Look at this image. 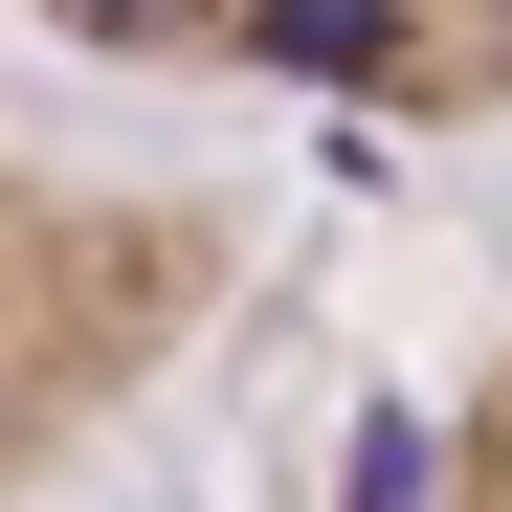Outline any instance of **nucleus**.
<instances>
[{"label": "nucleus", "mask_w": 512, "mask_h": 512, "mask_svg": "<svg viewBox=\"0 0 512 512\" xmlns=\"http://www.w3.org/2000/svg\"><path fill=\"white\" fill-rule=\"evenodd\" d=\"M446 512H512V334H490V379H468V446H446Z\"/></svg>", "instance_id": "7ed1b4c3"}, {"label": "nucleus", "mask_w": 512, "mask_h": 512, "mask_svg": "<svg viewBox=\"0 0 512 512\" xmlns=\"http://www.w3.org/2000/svg\"><path fill=\"white\" fill-rule=\"evenodd\" d=\"M223 290H245V223L201 179H134V156H67V134L0 112V490L112 446L201 357Z\"/></svg>", "instance_id": "f257e3e1"}, {"label": "nucleus", "mask_w": 512, "mask_h": 512, "mask_svg": "<svg viewBox=\"0 0 512 512\" xmlns=\"http://www.w3.org/2000/svg\"><path fill=\"white\" fill-rule=\"evenodd\" d=\"M112 67H201V90H312V112H401L468 134L512 112V0H45Z\"/></svg>", "instance_id": "f03ea898"}]
</instances>
